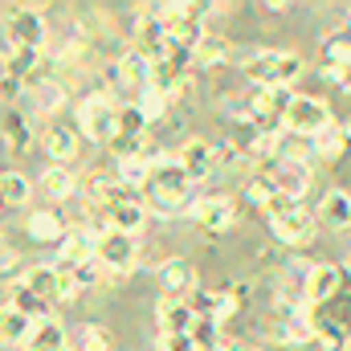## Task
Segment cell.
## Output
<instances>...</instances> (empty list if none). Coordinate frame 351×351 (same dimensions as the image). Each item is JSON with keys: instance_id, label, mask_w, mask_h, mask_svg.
Returning <instances> with one entry per match:
<instances>
[{"instance_id": "cell-1", "label": "cell", "mask_w": 351, "mask_h": 351, "mask_svg": "<svg viewBox=\"0 0 351 351\" xmlns=\"http://www.w3.org/2000/svg\"><path fill=\"white\" fill-rule=\"evenodd\" d=\"M241 70L254 86H290L302 74V58L286 49H250L241 58Z\"/></svg>"}, {"instance_id": "cell-2", "label": "cell", "mask_w": 351, "mask_h": 351, "mask_svg": "<svg viewBox=\"0 0 351 351\" xmlns=\"http://www.w3.org/2000/svg\"><path fill=\"white\" fill-rule=\"evenodd\" d=\"M78 127L94 143H114V135H119V106L106 94H94V98H86L78 106Z\"/></svg>"}, {"instance_id": "cell-3", "label": "cell", "mask_w": 351, "mask_h": 351, "mask_svg": "<svg viewBox=\"0 0 351 351\" xmlns=\"http://www.w3.org/2000/svg\"><path fill=\"white\" fill-rule=\"evenodd\" d=\"M269 229H274V237H278L282 245H290V250H306V245L315 241V233H319V217L306 213L302 204H294V208L269 217Z\"/></svg>"}, {"instance_id": "cell-4", "label": "cell", "mask_w": 351, "mask_h": 351, "mask_svg": "<svg viewBox=\"0 0 351 351\" xmlns=\"http://www.w3.org/2000/svg\"><path fill=\"white\" fill-rule=\"evenodd\" d=\"M282 127H290V131L315 139L323 127H331V110H327V102L315 98V94H294V102H290L286 114H282Z\"/></svg>"}, {"instance_id": "cell-5", "label": "cell", "mask_w": 351, "mask_h": 351, "mask_svg": "<svg viewBox=\"0 0 351 351\" xmlns=\"http://www.w3.org/2000/svg\"><path fill=\"white\" fill-rule=\"evenodd\" d=\"M94 262L102 265L106 274H127L131 265L139 262L135 233H119V229H106V233H98V254H94Z\"/></svg>"}, {"instance_id": "cell-6", "label": "cell", "mask_w": 351, "mask_h": 351, "mask_svg": "<svg viewBox=\"0 0 351 351\" xmlns=\"http://www.w3.org/2000/svg\"><path fill=\"white\" fill-rule=\"evenodd\" d=\"M4 37H8V49H41L45 41V16L33 12V8H16L4 25Z\"/></svg>"}, {"instance_id": "cell-7", "label": "cell", "mask_w": 351, "mask_h": 351, "mask_svg": "<svg viewBox=\"0 0 351 351\" xmlns=\"http://www.w3.org/2000/svg\"><path fill=\"white\" fill-rule=\"evenodd\" d=\"M339 290H343V265H335V262L315 265L311 278H306V306H323V302H331Z\"/></svg>"}, {"instance_id": "cell-8", "label": "cell", "mask_w": 351, "mask_h": 351, "mask_svg": "<svg viewBox=\"0 0 351 351\" xmlns=\"http://www.w3.org/2000/svg\"><path fill=\"white\" fill-rule=\"evenodd\" d=\"M180 168L188 172V180L192 184H200V180H208L213 176V168H217V147L213 143H204V139H188L184 147H180Z\"/></svg>"}, {"instance_id": "cell-9", "label": "cell", "mask_w": 351, "mask_h": 351, "mask_svg": "<svg viewBox=\"0 0 351 351\" xmlns=\"http://www.w3.org/2000/svg\"><path fill=\"white\" fill-rule=\"evenodd\" d=\"M233 200H225V196H208V200H200V204H192V221L204 229V233H225V229H233Z\"/></svg>"}, {"instance_id": "cell-10", "label": "cell", "mask_w": 351, "mask_h": 351, "mask_svg": "<svg viewBox=\"0 0 351 351\" xmlns=\"http://www.w3.org/2000/svg\"><path fill=\"white\" fill-rule=\"evenodd\" d=\"M152 70H156V62L147 58V53H139V49H127L123 58H119V66H114V78L123 82V86H152Z\"/></svg>"}, {"instance_id": "cell-11", "label": "cell", "mask_w": 351, "mask_h": 351, "mask_svg": "<svg viewBox=\"0 0 351 351\" xmlns=\"http://www.w3.org/2000/svg\"><path fill=\"white\" fill-rule=\"evenodd\" d=\"M156 319H160V335H188V331H192V323H196L192 306H188V302H180V298H160Z\"/></svg>"}, {"instance_id": "cell-12", "label": "cell", "mask_w": 351, "mask_h": 351, "mask_svg": "<svg viewBox=\"0 0 351 351\" xmlns=\"http://www.w3.org/2000/svg\"><path fill=\"white\" fill-rule=\"evenodd\" d=\"M156 282H160L164 298H176V294L192 290V282H196V269H192V262H184V258H168V262L156 269Z\"/></svg>"}, {"instance_id": "cell-13", "label": "cell", "mask_w": 351, "mask_h": 351, "mask_svg": "<svg viewBox=\"0 0 351 351\" xmlns=\"http://www.w3.org/2000/svg\"><path fill=\"white\" fill-rule=\"evenodd\" d=\"M274 156H278L282 164H306V160L315 156V139H311V135H298V131H290V127H282V131L274 135Z\"/></svg>"}, {"instance_id": "cell-14", "label": "cell", "mask_w": 351, "mask_h": 351, "mask_svg": "<svg viewBox=\"0 0 351 351\" xmlns=\"http://www.w3.org/2000/svg\"><path fill=\"white\" fill-rule=\"evenodd\" d=\"M94 254H98V233L86 229V225H78V229H70L62 237V262L82 265V262H94Z\"/></svg>"}, {"instance_id": "cell-15", "label": "cell", "mask_w": 351, "mask_h": 351, "mask_svg": "<svg viewBox=\"0 0 351 351\" xmlns=\"http://www.w3.org/2000/svg\"><path fill=\"white\" fill-rule=\"evenodd\" d=\"M319 225H327V229H348L351 225V192L343 188H331L323 200H319Z\"/></svg>"}, {"instance_id": "cell-16", "label": "cell", "mask_w": 351, "mask_h": 351, "mask_svg": "<svg viewBox=\"0 0 351 351\" xmlns=\"http://www.w3.org/2000/svg\"><path fill=\"white\" fill-rule=\"evenodd\" d=\"M21 351H66V331H62V323H58V319L33 323V331H29V339H25Z\"/></svg>"}, {"instance_id": "cell-17", "label": "cell", "mask_w": 351, "mask_h": 351, "mask_svg": "<svg viewBox=\"0 0 351 351\" xmlns=\"http://www.w3.org/2000/svg\"><path fill=\"white\" fill-rule=\"evenodd\" d=\"M29 331H33V319H25L12 302H4L0 306V343H12V348H25V339H29Z\"/></svg>"}, {"instance_id": "cell-18", "label": "cell", "mask_w": 351, "mask_h": 351, "mask_svg": "<svg viewBox=\"0 0 351 351\" xmlns=\"http://www.w3.org/2000/svg\"><path fill=\"white\" fill-rule=\"evenodd\" d=\"M348 135H343V127L339 123H331V127H323L319 135H315V156L319 160H327V164H339L343 156H348Z\"/></svg>"}, {"instance_id": "cell-19", "label": "cell", "mask_w": 351, "mask_h": 351, "mask_svg": "<svg viewBox=\"0 0 351 351\" xmlns=\"http://www.w3.org/2000/svg\"><path fill=\"white\" fill-rule=\"evenodd\" d=\"M274 184H278L290 200H302V192L311 188V168H306V164H278Z\"/></svg>"}, {"instance_id": "cell-20", "label": "cell", "mask_w": 351, "mask_h": 351, "mask_svg": "<svg viewBox=\"0 0 351 351\" xmlns=\"http://www.w3.org/2000/svg\"><path fill=\"white\" fill-rule=\"evenodd\" d=\"M45 152L53 156V164H70L74 156H78V135L70 131V127H49L45 131Z\"/></svg>"}, {"instance_id": "cell-21", "label": "cell", "mask_w": 351, "mask_h": 351, "mask_svg": "<svg viewBox=\"0 0 351 351\" xmlns=\"http://www.w3.org/2000/svg\"><path fill=\"white\" fill-rule=\"evenodd\" d=\"M102 217H106V229H119V233H135V229L143 225L147 208H143V200H135V204H114V208H102Z\"/></svg>"}, {"instance_id": "cell-22", "label": "cell", "mask_w": 351, "mask_h": 351, "mask_svg": "<svg viewBox=\"0 0 351 351\" xmlns=\"http://www.w3.org/2000/svg\"><path fill=\"white\" fill-rule=\"evenodd\" d=\"M29 233H33L37 241H49V245L58 241V245H62V237H66L70 229H66L62 213H49V208H41V213H33V217H29Z\"/></svg>"}, {"instance_id": "cell-23", "label": "cell", "mask_w": 351, "mask_h": 351, "mask_svg": "<svg viewBox=\"0 0 351 351\" xmlns=\"http://www.w3.org/2000/svg\"><path fill=\"white\" fill-rule=\"evenodd\" d=\"M168 102H172V90H164V86H143L135 94V110H139L147 123L164 119V114H168Z\"/></svg>"}, {"instance_id": "cell-24", "label": "cell", "mask_w": 351, "mask_h": 351, "mask_svg": "<svg viewBox=\"0 0 351 351\" xmlns=\"http://www.w3.org/2000/svg\"><path fill=\"white\" fill-rule=\"evenodd\" d=\"M12 306H16L25 319H33V323H41V319H53V315H49V302H45L41 294H33L29 286H21V282H16V290H12Z\"/></svg>"}, {"instance_id": "cell-25", "label": "cell", "mask_w": 351, "mask_h": 351, "mask_svg": "<svg viewBox=\"0 0 351 351\" xmlns=\"http://www.w3.org/2000/svg\"><path fill=\"white\" fill-rule=\"evenodd\" d=\"M41 188H45V196H53V200H70V196H74V176H70V168H62V164H49V168L41 172Z\"/></svg>"}, {"instance_id": "cell-26", "label": "cell", "mask_w": 351, "mask_h": 351, "mask_svg": "<svg viewBox=\"0 0 351 351\" xmlns=\"http://www.w3.org/2000/svg\"><path fill=\"white\" fill-rule=\"evenodd\" d=\"M348 339H351V331L339 323V319H331V323L315 319V343H319L323 351H348Z\"/></svg>"}, {"instance_id": "cell-27", "label": "cell", "mask_w": 351, "mask_h": 351, "mask_svg": "<svg viewBox=\"0 0 351 351\" xmlns=\"http://www.w3.org/2000/svg\"><path fill=\"white\" fill-rule=\"evenodd\" d=\"M225 58H229V41H225V37H213V33H204L200 45L192 49V62H196L200 70H204V66H221Z\"/></svg>"}, {"instance_id": "cell-28", "label": "cell", "mask_w": 351, "mask_h": 351, "mask_svg": "<svg viewBox=\"0 0 351 351\" xmlns=\"http://www.w3.org/2000/svg\"><path fill=\"white\" fill-rule=\"evenodd\" d=\"M21 286H29L33 294H41L45 302H53L58 298V274H53V265H33L25 278H21Z\"/></svg>"}, {"instance_id": "cell-29", "label": "cell", "mask_w": 351, "mask_h": 351, "mask_svg": "<svg viewBox=\"0 0 351 351\" xmlns=\"http://www.w3.org/2000/svg\"><path fill=\"white\" fill-rule=\"evenodd\" d=\"M29 94H33L37 114H53V110H62V102H66V90L58 86V82H29Z\"/></svg>"}, {"instance_id": "cell-30", "label": "cell", "mask_w": 351, "mask_h": 351, "mask_svg": "<svg viewBox=\"0 0 351 351\" xmlns=\"http://www.w3.org/2000/svg\"><path fill=\"white\" fill-rule=\"evenodd\" d=\"M110 348H114V335H110L102 323H86V327L78 331V339H74L70 351H110Z\"/></svg>"}, {"instance_id": "cell-31", "label": "cell", "mask_w": 351, "mask_h": 351, "mask_svg": "<svg viewBox=\"0 0 351 351\" xmlns=\"http://www.w3.org/2000/svg\"><path fill=\"white\" fill-rule=\"evenodd\" d=\"M37 58H41L37 49H8V53H4V74H12V78L25 82V78L37 70Z\"/></svg>"}, {"instance_id": "cell-32", "label": "cell", "mask_w": 351, "mask_h": 351, "mask_svg": "<svg viewBox=\"0 0 351 351\" xmlns=\"http://www.w3.org/2000/svg\"><path fill=\"white\" fill-rule=\"evenodd\" d=\"M0 131H4V139H8V147H12V152H29V143H33V131H29V123H25L21 114H4Z\"/></svg>"}, {"instance_id": "cell-33", "label": "cell", "mask_w": 351, "mask_h": 351, "mask_svg": "<svg viewBox=\"0 0 351 351\" xmlns=\"http://www.w3.org/2000/svg\"><path fill=\"white\" fill-rule=\"evenodd\" d=\"M188 335H192L196 351H213L217 343H221V323H213V319H196Z\"/></svg>"}, {"instance_id": "cell-34", "label": "cell", "mask_w": 351, "mask_h": 351, "mask_svg": "<svg viewBox=\"0 0 351 351\" xmlns=\"http://www.w3.org/2000/svg\"><path fill=\"white\" fill-rule=\"evenodd\" d=\"M0 196H4V204H25L29 200V180L21 172H4L0 176Z\"/></svg>"}, {"instance_id": "cell-35", "label": "cell", "mask_w": 351, "mask_h": 351, "mask_svg": "<svg viewBox=\"0 0 351 351\" xmlns=\"http://www.w3.org/2000/svg\"><path fill=\"white\" fill-rule=\"evenodd\" d=\"M282 196V188L274 184V176H258V180H250V200L258 204V208H265L269 213V204Z\"/></svg>"}, {"instance_id": "cell-36", "label": "cell", "mask_w": 351, "mask_h": 351, "mask_svg": "<svg viewBox=\"0 0 351 351\" xmlns=\"http://www.w3.org/2000/svg\"><path fill=\"white\" fill-rule=\"evenodd\" d=\"M351 62V41L348 37H327L323 41V66H348Z\"/></svg>"}, {"instance_id": "cell-37", "label": "cell", "mask_w": 351, "mask_h": 351, "mask_svg": "<svg viewBox=\"0 0 351 351\" xmlns=\"http://www.w3.org/2000/svg\"><path fill=\"white\" fill-rule=\"evenodd\" d=\"M323 78L351 94V62H348V66H323Z\"/></svg>"}, {"instance_id": "cell-38", "label": "cell", "mask_w": 351, "mask_h": 351, "mask_svg": "<svg viewBox=\"0 0 351 351\" xmlns=\"http://www.w3.org/2000/svg\"><path fill=\"white\" fill-rule=\"evenodd\" d=\"M25 90H29V82H21V78H12V74L0 78V98H4V102H16Z\"/></svg>"}, {"instance_id": "cell-39", "label": "cell", "mask_w": 351, "mask_h": 351, "mask_svg": "<svg viewBox=\"0 0 351 351\" xmlns=\"http://www.w3.org/2000/svg\"><path fill=\"white\" fill-rule=\"evenodd\" d=\"M98 282H102V265L98 262H82L78 265V290H82V286H98Z\"/></svg>"}, {"instance_id": "cell-40", "label": "cell", "mask_w": 351, "mask_h": 351, "mask_svg": "<svg viewBox=\"0 0 351 351\" xmlns=\"http://www.w3.org/2000/svg\"><path fill=\"white\" fill-rule=\"evenodd\" d=\"M160 351H196L192 335H160Z\"/></svg>"}, {"instance_id": "cell-41", "label": "cell", "mask_w": 351, "mask_h": 351, "mask_svg": "<svg viewBox=\"0 0 351 351\" xmlns=\"http://www.w3.org/2000/svg\"><path fill=\"white\" fill-rule=\"evenodd\" d=\"M12 265H16V254H12V250H4V245H0V274H4V269H12Z\"/></svg>"}, {"instance_id": "cell-42", "label": "cell", "mask_w": 351, "mask_h": 351, "mask_svg": "<svg viewBox=\"0 0 351 351\" xmlns=\"http://www.w3.org/2000/svg\"><path fill=\"white\" fill-rule=\"evenodd\" d=\"M213 351H250V348H241V343H229V339H221V343H217Z\"/></svg>"}, {"instance_id": "cell-43", "label": "cell", "mask_w": 351, "mask_h": 351, "mask_svg": "<svg viewBox=\"0 0 351 351\" xmlns=\"http://www.w3.org/2000/svg\"><path fill=\"white\" fill-rule=\"evenodd\" d=\"M343 135H348V143H351V123H343Z\"/></svg>"}, {"instance_id": "cell-44", "label": "cell", "mask_w": 351, "mask_h": 351, "mask_svg": "<svg viewBox=\"0 0 351 351\" xmlns=\"http://www.w3.org/2000/svg\"><path fill=\"white\" fill-rule=\"evenodd\" d=\"M0 213H4V196H0Z\"/></svg>"}, {"instance_id": "cell-45", "label": "cell", "mask_w": 351, "mask_h": 351, "mask_svg": "<svg viewBox=\"0 0 351 351\" xmlns=\"http://www.w3.org/2000/svg\"><path fill=\"white\" fill-rule=\"evenodd\" d=\"M348 269H351V254H348Z\"/></svg>"}, {"instance_id": "cell-46", "label": "cell", "mask_w": 351, "mask_h": 351, "mask_svg": "<svg viewBox=\"0 0 351 351\" xmlns=\"http://www.w3.org/2000/svg\"><path fill=\"white\" fill-rule=\"evenodd\" d=\"M348 351H351V339H348Z\"/></svg>"}, {"instance_id": "cell-47", "label": "cell", "mask_w": 351, "mask_h": 351, "mask_svg": "<svg viewBox=\"0 0 351 351\" xmlns=\"http://www.w3.org/2000/svg\"><path fill=\"white\" fill-rule=\"evenodd\" d=\"M0 78H4V74H0Z\"/></svg>"}, {"instance_id": "cell-48", "label": "cell", "mask_w": 351, "mask_h": 351, "mask_svg": "<svg viewBox=\"0 0 351 351\" xmlns=\"http://www.w3.org/2000/svg\"><path fill=\"white\" fill-rule=\"evenodd\" d=\"M250 351H254V348H250Z\"/></svg>"}]
</instances>
